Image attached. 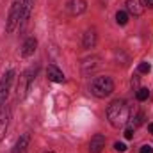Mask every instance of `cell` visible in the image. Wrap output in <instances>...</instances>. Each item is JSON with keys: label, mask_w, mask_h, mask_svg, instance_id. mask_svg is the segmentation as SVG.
<instances>
[{"label": "cell", "mask_w": 153, "mask_h": 153, "mask_svg": "<svg viewBox=\"0 0 153 153\" xmlns=\"http://www.w3.org/2000/svg\"><path fill=\"white\" fill-rule=\"evenodd\" d=\"M85 9H87V2L85 0H70V4H68V11L73 16H78V14L85 13Z\"/></svg>", "instance_id": "cell-11"}, {"label": "cell", "mask_w": 153, "mask_h": 153, "mask_svg": "<svg viewBox=\"0 0 153 153\" xmlns=\"http://www.w3.org/2000/svg\"><path fill=\"white\" fill-rule=\"evenodd\" d=\"M36 46H38V39L32 38V36L27 38L25 39V43H23V46H22V55H23V57H30V55H34Z\"/></svg>", "instance_id": "cell-13"}, {"label": "cell", "mask_w": 153, "mask_h": 153, "mask_svg": "<svg viewBox=\"0 0 153 153\" xmlns=\"http://www.w3.org/2000/svg\"><path fill=\"white\" fill-rule=\"evenodd\" d=\"M29 144H30V134H22V135L18 137L16 144H14L13 153H25L27 148H29Z\"/></svg>", "instance_id": "cell-12"}, {"label": "cell", "mask_w": 153, "mask_h": 153, "mask_svg": "<svg viewBox=\"0 0 153 153\" xmlns=\"http://www.w3.org/2000/svg\"><path fill=\"white\" fill-rule=\"evenodd\" d=\"M114 91V82L111 76H94L93 82H91V93L96 96V98H107L111 96Z\"/></svg>", "instance_id": "cell-2"}, {"label": "cell", "mask_w": 153, "mask_h": 153, "mask_svg": "<svg viewBox=\"0 0 153 153\" xmlns=\"http://www.w3.org/2000/svg\"><path fill=\"white\" fill-rule=\"evenodd\" d=\"M126 11L130 13V14H134V16H143V13H144V4H143V0H126Z\"/></svg>", "instance_id": "cell-9"}, {"label": "cell", "mask_w": 153, "mask_h": 153, "mask_svg": "<svg viewBox=\"0 0 153 153\" xmlns=\"http://www.w3.org/2000/svg\"><path fill=\"white\" fill-rule=\"evenodd\" d=\"M148 130H150V134H153V123H150V125H148Z\"/></svg>", "instance_id": "cell-24"}, {"label": "cell", "mask_w": 153, "mask_h": 153, "mask_svg": "<svg viewBox=\"0 0 153 153\" xmlns=\"http://www.w3.org/2000/svg\"><path fill=\"white\" fill-rule=\"evenodd\" d=\"M105 148V135L102 134H96L91 137V143H89V153H102Z\"/></svg>", "instance_id": "cell-8"}, {"label": "cell", "mask_w": 153, "mask_h": 153, "mask_svg": "<svg viewBox=\"0 0 153 153\" xmlns=\"http://www.w3.org/2000/svg\"><path fill=\"white\" fill-rule=\"evenodd\" d=\"M9 119H11V109L7 105H4L0 109V141L5 137L7 126H9Z\"/></svg>", "instance_id": "cell-7"}, {"label": "cell", "mask_w": 153, "mask_h": 153, "mask_svg": "<svg viewBox=\"0 0 153 153\" xmlns=\"http://www.w3.org/2000/svg\"><path fill=\"white\" fill-rule=\"evenodd\" d=\"M116 22L119 25H126L128 23V13L126 11H117L116 13Z\"/></svg>", "instance_id": "cell-16"}, {"label": "cell", "mask_w": 153, "mask_h": 153, "mask_svg": "<svg viewBox=\"0 0 153 153\" xmlns=\"http://www.w3.org/2000/svg\"><path fill=\"white\" fill-rule=\"evenodd\" d=\"M13 82H14V70H7L0 78V109L5 105V100L13 87Z\"/></svg>", "instance_id": "cell-4"}, {"label": "cell", "mask_w": 153, "mask_h": 153, "mask_svg": "<svg viewBox=\"0 0 153 153\" xmlns=\"http://www.w3.org/2000/svg\"><path fill=\"white\" fill-rule=\"evenodd\" d=\"M46 76H48V80L57 82V84H59V82H64V78H66V76H64V73H62L57 66H53V64L46 68Z\"/></svg>", "instance_id": "cell-14"}, {"label": "cell", "mask_w": 153, "mask_h": 153, "mask_svg": "<svg viewBox=\"0 0 153 153\" xmlns=\"http://www.w3.org/2000/svg\"><path fill=\"white\" fill-rule=\"evenodd\" d=\"M128 116H130V109L126 105L125 100H114L111 102V105L107 107V119L111 123V126L114 128H121L128 123Z\"/></svg>", "instance_id": "cell-1"}, {"label": "cell", "mask_w": 153, "mask_h": 153, "mask_svg": "<svg viewBox=\"0 0 153 153\" xmlns=\"http://www.w3.org/2000/svg\"><path fill=\"white\" fill-rule=\"evenodd\" d=\"M96 41H98L96 30H94V29H89V30H85V34H84V38H82V46L87 48V50H91V48L96 46Z\"/></svg>", "instance_id": "cell-10"}, {"label": "cell", "mask_w": 153, "mask_h": 153, "mask_svg": "<svg viewBox=\"0 0 153 153\" xmlns=\"http://www.w3.org/2000/svg\"><path fill=\"white\" fill-rule=\"evenodd\" d=\"M141 153H153V148L150 144H144V146L141 148Z\"/></svg>", "instance_id": "cell-22"}, {"label": "cell", "mask_w": 153, "mask_h": 153, "mask_svg": "<svg viewBox=\"0 0 153 153\" xmlns=\"http://www.w3.org/2000/svg\"><path fill=\"white\" fill-rule=\"evenodd\" d=\"M150 70H152L150 62H141V64L137 66V71H139V73H150Z\"/></svg>", "instance_id": "cell-19"}, {"label": "cell", "mask_w": 153, "mask_h": 153, "mask_svg": "<svg viewBox=\"0 0 153 153\" xmlns=\"http://www.w3.org/2000/svg\"><path fill=\"white\" fill-rule=\"evenodd\" d=\"M114 150H116V152H119V153L126 152V144H125V143H116V144H114Z\"/></svg>", "instance_id": "cell-20"}, {"label": "cell", "mask_w": 153, "mask_h": 153, "mask_svg": "<svg viewBox=\"0 0 153 153\" xmlns=\"http://www.w3.org/2000/svg\"><path fill=\"white\" fill-rule=\"evenodd\" d=\"M32 4L34 0H23V16H22V23H25L30 16V11H32Z\"/></svg>", "instance_id": "cell-15"}, {"label": "cell", "mask_w": 153, "mask_h": 153, "mask_svg": "<svg viewBox=\"0 0 153 153\" xmlns=\"http://www.w3.org/2000/svg\"><path fill=\"white\" fill-rule=\"evenodd\" d=\"M143 4H144V7H150V9H153V0H143Z\"/></svg>", "instance_id": "cell-23"}, {"label": "cell", "mask_w": 153, "mask_h": 153, "mask_svg": "<svg viewBox=\"0 0 153 153\" xmlns=\"http://www.w3.org/2000/svg\"><path fill=\"white\" fill-rule=\"evenodd\" d=\"M36 71H38V68H32V70H27V71H23V75L20 76V82H18V100H23L25 96H27V93H29V87H30V84H32V80H34V76L36 75Z\"/></svg>", "instance_id": "cell-5"}, {"label": "cell", "mask_w": 153, "mask_h": 153, "mask_svg": "<svg viewBox=\"0 0 153 153\" xmlns=\"http://www.w3.org/2000/svg\"><path fill=\"white\" fill-rule=\"evenodd\" d=\"M143 119H144V116L141 114V112H139V114H135L134 117H132V125H130V126H134V128H135V126H139V125L143 123Z\"/></svg>", "instance_id": "cell-18"}, {"label": "cell", "mask_w": 153, "mask_h": 153, "mask_svg": "<svg viewBox=\"0 0 153 153\" xmlns=\"http://www.w3.org/2000/svg\"><path fill=\"white\" fill-rule=\"evenodd\" d=\"M45 153H53V152H45Z\"/></svg>", "instance_id": "cell-25"}, {"label": "cell", "mask_w": 153, "mask_h": 153, "mask_svg": "<svg viewBox=\"0 0 153 153\" xmlns=\"http://www.w3.org/2000/svg\"><path fill=\"white\" fill-rule=\"evenodd\" d=\"M148 96H150V91H148L146 87H139V89L135 91V98H137L139 102H144V100H148Z\"/></svg>", "instance_id": "cell-17"}, {"label": "cell", "mask_w": 153, "mask_h": 153, "mask_svg": "<svg viewBox=\"0 0 153 153\" xmlns=\"http://www.w3.org/2000/svg\"><path fill=\"white\" fill-rule=\"evenodd\" d=\"M134 126H128L126 130H125V139H134Z\"/></svg>", "instance_id": "cell-21"}, {"label": "cell", "mask_w": 153, "mask_h": 153, "mask_svg": "<svg viewBox=\"0 0 153 153\" xmlns=\"http://www.w3.org/2000/svg\"><path fill=\"white\" fill-rule=\"evenodd\" d=\"M100 68H102V59H100L98 55L87 57V59H84V61L80 62V70H82L84 75H93V73H96Z\"/></svg>", "instance_id": "cell-6"}, {"label": "cell", "mask_w": 153, "mask_h": 153, "mask_svg": "<svg viewBox=\"0 0 153 153\" xmlns=\"http://www.w3.org/2000/svg\"><path fill=\"white\" fill-rule=\"evenodd\" d=\"M22 16H23V0H13V5L7 16V23H5V30L9 34H13L16 27L22 23Z\"/></svg>", "instance_id": "cell-3"}]
</instances>
